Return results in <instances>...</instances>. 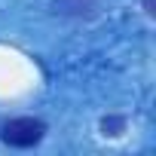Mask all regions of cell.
<instances>
[{
    "label": "cell",
    "mask_w": 156,
    "mask_h": 156,
    "mask_svg": "<svg viewBox=\"0 0 156 156\" xmlns=\"http://www.w3.org/2000/svg\"><path fill=\"white\" fill-rule=\"evenodd\" d=\"M144 9H147V16H153V0H144Z\"/></svg>",
    "instance_id": "3957f363"
},
{
    "label": "cell",
    "mask_w": 156,
    "mask_h": 156,
    "mask_svg": "<svg viewBox=\"0 0 156 156\" xmlns=\"http://www.w3.org/2000/svg\"><path fill=\"white\" fill-rule=\"evenodd\" d=\"M122 129H126V119H122V116H104V119H101V132L110 135V138L122 135Z\"/></svg>",
    "instance_id": "7a4b0ae2"
},
{
    "label": "cell",
    "mask_w": 156,
    "mask_h": 156,
    "mask_svg": "<svg viewBox=\"0 0 156 156\" xmlns=\"http://www.w3.org/2000/svg\"><path fill=\"white\" fill-rule=\"evenodd\" d=\"M43 138H46V122L37 116H19V119L3 122V129H0V141L6 147H19V150L37 147Z\"/></svg>",
    "instance_id": "6da1fadb"
}]
</instances>
